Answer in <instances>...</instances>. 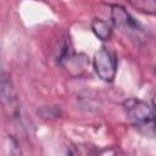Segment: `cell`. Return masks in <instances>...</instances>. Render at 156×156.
Returning <instances> with one entry per match:
<instances>
[{"label": "cell", "instance_id": "obj_2", "mask_svg": "<svg viewBox=\"0 0 156 156\" xmlns=\"http://www.w3.org/2000/svg\"><path fill=\"white\" fill-rule=\"evenodd\" d=\"M123 110L127 115V118L138 127H146L152 124L154 121V110L144 100L136 98H129L122 104Z\"/></svg>", "mask_w": 156, "mask_h": 156}, {"label": "cell", "instance_id": "obj_5", "mask_svg": "<svg viewBox=\"0 0 156 156\" xmlns=\"http://www.w3.org/2000/svg\"><path fill=\"white\" fill-rule=\"evenodd\" d=\"M91 30L95 34V37H98L100 40L107 41V40H110V38L112 35L113 24L110 21L94 18L93 22H91Z\"/></svg>", "mask_w": 156, "mask_h": 156}, {"label": "cell", "instance_id": "obj_1", "mask_svg": "<svg viewBox=\"0 0 156 156\" xmlns=\"http://www.w3.org/2000/svg\"><path fill=\"white\" fill-rule=\"evenodd\" d=\"M117 56L113 51L108 50L107 48H100L93 58V67L98 77L106 83H111L115 80L117 73Z\"/></svg>", "mask_w": 156, "mask_h": 156}, {"label": "cell", "instance_id": "obj_6", "mask_svg": "<svg viewBox=\"0 0 156 156\" xmlns=\"http://www.w3.org/2000/svg\"><path fill=\"white\" fill-rule=\"evenodd\" d=\"M134 9L143 13L154 15L156 11V0H127Z\"/></svg>", "mask_w": 156, "mask_h": 156}, {"label": "cell", "instance_id": "obj_7", "mask_svg": "<svg viewBox=\"0 0 156 156\" xmlns=\"http://www.w3.org/2000/svg\"><path fill=\"white\" fill-rule=\"evenodd\" d=\"M38 113L44 119H52L61 116V110L57 106H44L38 111Z\"/></svg>", "mask_w": 156, "mask_h": 156}, {"label": "cell", "instance_id": "obj_3", "mask_svg": "<svg viewBox=\"0 0 156 156\" xmlns=\"http://www.w3.org/2000/svg\"><path fill=\"white\" fill-rule=\"evenodd\" d=\"M0 104L9 116L12 118L20 115V102L13 83L9 76L0 67Z\"/></svg>", "mask_w": 156, "mask_h": 156}, {"label": "cell", "instance_id": "obj_4", "mask_svg": "<svg viewBox=\"0 0 156 156\" xmlns=\"http://www.w3.org/2000/svg\"><path fill=\"white\" fill-rule=\"evenodd\" d=\"M111 22L113 27L119 28L128 35H139L143 33L140 24L134 20V17L119 4L111 5Z\"/></svg>", "mask_w": 156, "mask_h": 156}]
</instances>
